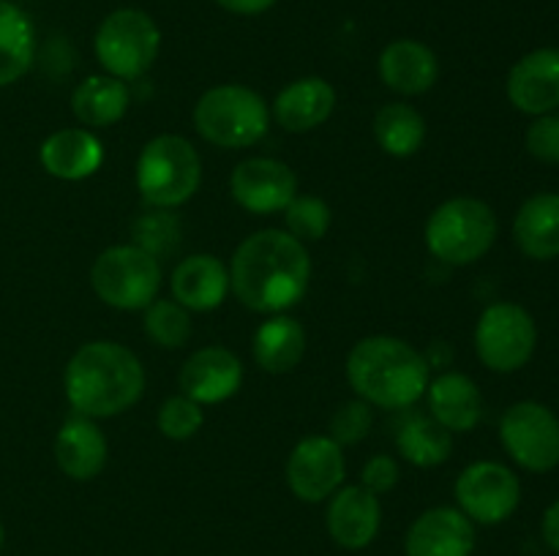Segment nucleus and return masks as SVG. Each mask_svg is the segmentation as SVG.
Masks as SVG:
<instances>
[{"label": "nucleus", "mask_w": 559, "mask_h": 556, "mask_svg": "<svg viewBox=\"0 0 559 556\" xmlns=\"http://www.w3.org/2000/svg\"><path fill=\"white\" fill-rule=\"evenodd\" d=\"M36 60V27L11 0H0V87L14 85Z\"/></svg>", "instance_id": "obj_25"}, {"label": "nucleus", "mask_w": 559, "mask_h": 556, "mask_svg": "<svg viewBox=\"0 0 559 556\" xmlns=\"http://www.w3.org/2000/svg\"><path fill=\"white\" fill-rule=\"evenodd\" d=\"M205 423V414L197 401H191L189 396H173L162 403L158 409V431H162L167 439L183 442L191 439L197 431Z\"/></svg>", "instance_id": "obj_33"}, {"label": "nucleus", "mask_w": 559, "mask_h": 556, "mask_svg": "<svg viewBox=\"0 0 559 556\" xmlns=\"http://www.w3.org/2000/svg\"><path fill=\"white\" fill-rule=\"evenodd\" d=\"M371 403H366L364 398L358 401H347L336 409V414L331 418V439L338 445H358L360 439H366L371 431Z\"/></svg>", "instance_id": "obj_34"}, {"label": "nucleus", "mask_w": 559, "mask_h": 556, "mask_svg": "<svg viewBox=\"0 0 559 556\" xmlns=\"http://www.w3.org/2000/svg\"><path fill=\"white\" fill-rule=\"evenodd\" d=\"M271 112L265 98L246 85H216L200 96L194 125L216 147H249L265 136Z\"/></svg>", "instance_id": "obj_6"}, {"label": "nucleus", "mask_w": 559, "mask_h": 556, "mask_svg": "<svg viewBox=\"0 0 559 556\" xmlns=\"http://www.w3.org/2000/svg\"><path fill=\"white\" fill-rule=\"evenodd\" d=\"M333 107H336V90L322 76H304L284 87L273 101V114H276L278 125L293 134H304V131L317 129L331 118Z\"/></svg>", "instance_id": "obj_20"}, {"label": "nucleus", "mask_w": 559, "mask_h": 556, "mask_svg": "<svg viewBox=\"0 0 559 556\" xmlns=\"http://www.w3.org/2000/svg\"><path fill=\"white\" fill-rule=\"evenodd\" d=\"M311 278L309 251L278 229H262L238 245L229 265V289L260 314H282L306 294Z\"/></svg>", "instance_id": "obj_1"}, {"label": "nucleus", "mask_w": 559, "mask_h": 556, "mask_svg": "<svg viewBox=\"0 0 559 556\" xmlns=\"http://www.w3.org/2000/svg\"><path fill=\"white\" fill-rule=\"evenodd\" d=\"M91 283L98 300L120 311H140L156 300L162 287V265L156 256L131 245L102 251L91 267Z\"/></svg>", "instance_id": "obj_8"}, {"label": "nucleus", "mask_w": 559, "mask_h": 556, "mask_svg": "<svg viewBox=\"0 0 559 556\" xmlns=\"http://www.w3.org/2000/svg\"><path fill=\"white\" fill-rule=\"evenodd\" d=\"M399 483V463L391 456H374L366 461L364 472H360V485L369 488L371 494H385Z\"/></svg>", "instance_id": "obj_36"}, {"label": "nucleus", "mask_w": 559, "mask_h": 556, "mask_svg": "<svg viewBox=\"0 0 559 556\" xmlns=\"http://www.w3.org/2000/svg\"><path fill=\"white\" fill-rule=\"evenodd\" d=\"M429 414L448 431H473L484 418V396L480 387L467 374H442L426 387Z\"/></svg>", "instance_id": "obj_22"}, {"label": "nucleus", "mask_w": 559, "mask_h": 556, "mask_svg": "<svg viewBox=\"0 0 559 556\" xmlns=\"http://www.w3.org/2000/svg\"><path fill=\"white\" fill-rule=\"evenodd\" d=\"M202 180L200 153L178 134H162L142 147L136 158V189L153 207L183 205L197 194Z\"/></svg>", "instance_id": "obj_4"}, {"label": "nucleus", "mask_w": 559, "mask_h": 556, "mask_svg": "<svg viewBox=\"0 0 559 556\" xmlns=\"http://www.w3.org/2000/svg\"><path fill=\"white\" fill-rule=\"evenodd\" d=\"M63 390L76 414L115 418L134 407L145 390V368L123 343L91 341L71 354Z\"/></svg>", "instance_id": "obj_2"}, {"label": "nucleus", "mask_w": 559, "mask_h": 556, "mask_svg": "<svg viewBox=\"0 0 559 556\" xmlns=\"http://www.w3.org/2000/svg\"><path fill=\"white\" fill-rule=\"evenodd\" d=\"M55 461L71 480H93L107 467V436L85 414L69 418L55 436Z\"/></svg>", "instance_id": "obj_19"}, {"label": "nucleus", "mask_w": 559, "mask_h": 556, "mask_svg": "<svg viewBox=\"0 0 559 556\" xmlns=\"http://www.w3.org/2000/svg\"><path fill=\"white\" fill-rule=\"evenodd\" d=\"M374 136L388 156L407 158L420 150L426 140V120L409 104H385L374 114Z\"/></svg>", "instance_id": "obj_29"}, {"label": "nucleus", "mask_w": 559, "mask_h": 556, "mask_svg": "<svg viewBox=\"0 0 559 556\" xmlns=\"http://www.w3.org/2000/svg\"><path fill=\"white\" fill-rule=\"evenodd\" d=\"M306 330L293 316L276 314L254 333V360L267 374H287L304 360Z\"/></svg>", "instance_id": "obj_26"}, {"label": "nucleus", "mask_w": 559, "mask_h": 556, "mask_svg": "<svg viewBox=\"0 0 559 556\" xmlns=\"http://www.w3.org/2000/svg\"><path fill=\"white\" fill-rule=\"evenodd\" d=\"M497 240V216L484 200L456 196L426 221V249L445 265H469L489 254Z\"/></svg>", "instance_id": "obj_5"}, {"label": "nucleus", "mask_w": 559, "mask_h": 556, "mask_svg": "<svg viewBox=\"0 0 559 556\" xmlns=\"http://www.w3.org/2000/svg\"><path fill=\"white\" fill-rule=\"evenodd\" d=\"M513 238L524 256L549 262L559 256V194L540 191L530 196L516 213Z\"/></svg>", "instance_id": "obj_24"}, {"label": "nucleus", "mask_w": 559, "mask_h": 556, "mask_svg": "<svg viewBox=\"0 0 559 556\" xmlns=\"http://www.w3.org/2000/svg\"><path fill=\"white\" fill-rule=\"evenodd\" d=\"M145 333L164 349H180L191 336L189 309L178 300H153L145 309Z\"/></svg>", "instance_id": "obj_30"}, {"label": "nucleus", "mask_w": 559, "mask_h": 556, "mask_svg": "<svg viewBox=\"0 0 559 556\" xmlns=\"http://www.w3.org/2000/svg\"><path fill=\"white\" fill-rule=\"evenodd\" d=\"M11 3H14V0H11Z\"/></svg>", "instance_id": "obj_40"}, {"label": "nucleus", "mask_w": 559, "mask_h": 556, "mask_svg": "<svg viewBox=\"0 0 559 556\" xmlns=\"http://www.w3.org/2000/svg\"><path fill=\"white\" fill-rule=\"evenodd\" d=\"M347 461L331 436H306L293 447L287 461V483L298 499L322 501L344 483Z\"/></svg>", "instance_id": "obj_12"}, {"label": "nucleus", "mask_w": 559, "mask_h": 556, "mask_svg": "<svg viewBox=\"0 0 559 556\" xmlns=\"http://www.w3.org/2000/svg\"><path fill=\"white\" fill-rule=\"evenodd\" d=\"M396 447L409 463L429 469L448 461L453 450V436L431 414L409 412L396 425Z\"/></svg>", "instance_id": "obj_28"}, {"label": "nucleus", "mask_w": 559, "mask_h": 556, "mask_svg": "<svg viewBox=\"0 0 559 556\" xmlns=\"http://www.w3.org/2000/svg\"><path fill=\"white\" fill-rule=\"evenodd\" d=\"M347 379L371 407L407 409L426 396L429 360L393 336H369L347 358Z\"/></svg>", "instance_id": "obj_3"}, {"label": "nucleus", "mask_w": 559, "mask_h": 556, "mask_svg": "<svg viewBox=\"0 0 559 556\" xmlns=\"http://www.w3.org/2000/svg\"><path fill=\"white\" fill-rule=\"evenodd\" d=\"M508 98L524 114H549L559 109V49L544 47L524 55L508 74Z\"/></svg>", "instance_id": "obj_14"}, {"label": "nucleus", "mask_w": 559, "mask_h": 556, "mask_svg": "<svg viewBox=\"0 0 559 556\" xmlns=\"http://www.w3.org/2000/svg\"><path fill=\"white\" fill-rule=\"evenodd\" d=\"M243 382V365L235 352L224 347L197 349L180 368V387L183 396L202 403H222L235 396Z\"/></svg>", "instance_id": "obj_15"}, {"label": "nucleus", "mask_w": 559, "mask_h": 556, "mask_svg": "<svg viewBox=\"0 0 559 556\" xmlns=\"http://www.w3.org/2000/svg\"><path fill=\"white\" fill-rule=\"evenodd\" d=\"M229 191L243 210L271 216L287 210L289 202L298 196V178L287 164L276 158H246L235 167Z\"/></svg>", "instance_id": "obj_13"}, {"label": "nucleus", "mask_w": 559, "mask_h": 556, "mask_svg": "<svg viewBox=\"0 0 559 556\" xmlns=\"http://www.w3.org/2000/svg\"><path fill=\"white\" fill-rule=\"evenodd\" d=\"M500 439L527 472H549L559 463V418L546 403H513L500 420Z\"/></svg>", "instance_id": "obj_10"}, {"label": "nucleus", "mask_w": 559, "mask_h": 556, "mask_svg": "<svg viewBox=\"0 0 559 556\" xmlns=\"http://www.w3.org/2000/svg\"><path fill=\"white\" fill-rule=\"evenodd\" d=\"M284 218H287V232L295 240L300 243L320 240L331 227V207L320 196H295L284 210Z\"/></svg>", "instance_id": "obj_32"}, {"label": "nucleus", "mask_w": 559, "mask_h": 556, "mask_svg": "<svg viewBox=\"0 0 559 556\" xmlns=\"http://www.w3.org/2000/svg\"><path fill=\"white\" fill-rule=\"evenodd\" d=\"M3 540H5V529H3V523H0V548H3Z\"/></svg>", "instance_id": "obj_39"}, {"label": "nucleus", "mask_w": 559, "mask_h": 556, "mask_svg": "<svg viewBox=\"0 0 559 556\" xmlns=\"http://www.w3.org/2000/svg\"><path fill=\"white\" fill-rule=\"evenodd\" d=\"M382 507L377 494L364 485H344L328 507V532L342 548L360 551L380 532Z\"/></svg>", "instance_id": "obj_17"}, {"label": "nucleus", "mask_w": 559, "mask_h": 556, "mask_svg": "<svg viewBox=\"0 0 559 556\" xmlns=\"http://www.w3.org/2000/svg\"><path fill=\"white\" fill-rule=\"evenodd\" d=\"M456 501L469 521L502 523L522 501V483L497 461H475L459 474Z\"/></svg>", "instance_id": "obj_11"}, {"label": "nucleus", "mask_w": 559, "mask_h": 556, "mask_svg": "<svg viewBox=\"0 0 559 556\" xmlns=\"http://www.w3.org/2000/svg\"><path fill=\"white\" fill-rule=\"evenodd\" d=\"M98 63L115 80H140L158 58L162 31L142 9H115L104 16L93 38Z\"/></svg>", "instance_id": "obj_7"}, {"label": "nucleus", "mask_w": 559, "mask_h": 556, "mask_svg": "<svg viewBox=\"0 0 559 556\" xmlns=\"http://www.w3.org/2000/svg\"><path fill=\"white\" fill-rule=\"evenodd\" d=\"M224 11L229 14H238V16H257V14H265L271 11L278 0H216Z\"/></svg>", "instance_id": "obj_37"}, {"label": "nucleus", "mask_w": 559, "mask_h": 556, "mask_svg": "<svg viewBox=\"0 0 559 556\" xmlns=\"http://www.w3.org/2000/svg\"><path fill=\"white\" fill-rule=\"evenodd\" d=\"M131 238H134L136 249L147 251L151 256L173 254L180 243V221L175 213L164 210V207H153L151 213H142L131 227Z\"/></svg>", "instance_id": "obj_31"}, {"label": "nucleus", "mask_w": 559, "mask_h": 556, "mask_svg": "<svg viewBox=\"0 0 559 556\" xmlns=\"http://www.w3.org/2000/svg\"><path fill=\"white\" fill-rule=\"evenodd\" d=\"M524 142H527L530 156L544 164H559V112L538 114L530 123Z\"/></svg>", "instance_id": "obj_35"}, {"label": "nucleus", "mask_w": 559, "mask_h": 556, "mask_svg": "<svg viewBox=\"0 0 559 556\" xmlns=\"http://www.w3.org/2000/svg\"><path fill=\"white\" fill-rule=\"evenodd\" d=\"M538 327L527 309L516 303H495L475 325V352L486 368L513 374L533 360Z\"/></svg>", "instance_id": "obj_9"}, {"label": "nucleus", "mask_w": 559, "mask_h": 556, "mask_svg": "<svg viewBox=\"0 0 559 556\" xmlns=\"http://www.w3.org/2000/svg\"><path fill=\"white\" fill-rule=\"evenodd\" d=\"M380 76L391 90L402 93V96H420L435 87L437 76H440V63L424 41L399 38L382 49Z\"/></svg>", "instance_id": "obj_18"}, {"label": "nucleus", "mask_w": 559, "mask_h": 556, "mask_svg": "<svg viewBox=\"0 0 559 556\" xmlns=\"http://www.w3.org/2000/svg\"><path fill=\"white\" fill-rule=\"evenodd\" d=\"M544 540L555 554H559V499L544 512Z\"/></svg>", "instance_id": "obj_38"}, {"label": "nucleus", "mask_w": 559, "mask_h": 556, "mask_svg": "<svg viewBox=\"0 0 559 556\" xmlns=\"http://www.w3.org/2000/svg\"><path fill=\"white\" fill-rule=\"evenodd\" d=\"M229 292V270L211 254L186 256L173 273V298L189 311H213Z\"/></svg>", "instance_id": "obj_23"}, {"label": "nucleus", "mask_w": 559, "mask_h": 556, "mask_svg": "<svg viewBox=\"0 0 559 556\" xmlns=\"http://www.w3.org/2000/svg\"><path fill=\"white\" fill-rule=\"evenodd\" d=\"M38 158L52 178L85 180L102 167L104 147L87 129H60L41 142Z\"/></svg>", "instance_id": "obj_21"}, {"label": "nucleus", "mask_w": 559, "mask_h": 556, "mask_svg": "<svg viewBox=\"0 0 559 556\" xmlns=\"http://www.w3.org/2000/svg\"><path fill=\"white\" fill-rule=\"evenodd\" d=\"M407 556H469L475 551V527L462 510L435 507L409 527Z\"/></svg>", "instance_id": "obj_16"}, {"label": "nucleus", "mask_w": 559, "mask_h": 556, "mask_svg": "<svg viewBox=\"0 0 559 556\" xmlns=\"http://www.w3.org/2000/svg\"><path fill=\"white\" fill-rule=\"evenodd\" d=\"M129 109V87L123 80L109 74H93L80 82L71 96V112L82 125L91 129H107L118 123Z\"/></svg>", "instance_id": "obj_27"}]
</instances>
